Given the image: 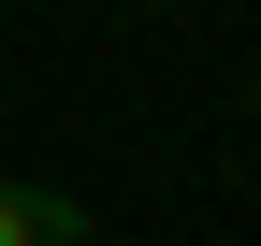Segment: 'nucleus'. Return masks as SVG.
Returning <instances> with one entry per match:
<instances>
[{"instance_id":"obj_1","label":"nucleus","mask_w":261,"mask_h":246,"mask_svg":"<svg viewBox=\"0 0 261 246\" xmlns=\"http://www.w3.org/2000/svg\"><path fill=\"white\" fill-rule=\"evenodd\" d=\"M0 246H87V203L44 174H0Z\"/></svg>"}]
</instances>
